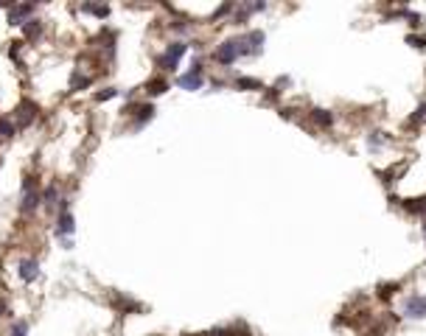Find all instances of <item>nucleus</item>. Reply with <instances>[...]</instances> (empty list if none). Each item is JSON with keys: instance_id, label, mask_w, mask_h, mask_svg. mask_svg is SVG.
<instances>
[{"instance_id": "1", "label": "nucleus", "mask_w": 426, "mask_h": 336, "mask_svg": "<svg viewBox=\"0 0 426 336\" xmlns=\"http://www.w3.org/2000/svg\"><path fill=\"white\" fill-rule=\"evenodd\" d=\"M216 62L219 65H233L238 56H241V39H227V42H221L219 48H216Z\"/></svg>"}, {"instance_id": "2", "label": "nucleus", "mask_w": 426, "mask_h": 336, "mask_svg": "<svg viewBox=\"0 0 426 336\" xmlns=\"http://www.w3.org/2000/svg\"><path fill=\"white\" fill-rule=\"evenodd\" d=\"M39 202H43L39 191L34 188V182H31V179H26V185H23V202H20V210H23V213H34Z\"/></svg>"}, {"instance_id": "3", "label": "nucleus", "mask_w": 426, "mask_h": 336, "mask_svg": "<svg viewBox=\"0 0 426 336\" xmlns=\"http://www.w3.org/2000/svg\"><path fill=\"white\" fill-rule=\"evenodd\" d=\"M185 51H188V45H185V42H171L169 51H166L163 56H160V68L174 70V68H177V62L182 59V53H185Z\"/></svg>"}, {"instance_id": "4", "label": "nucleus", "mask_w": 426, "mask_h": 336, "mask_svg": "<svg viewBox=\"0 0 426 336\" xmlns=\"http://www.w3.org/2000/svg\"><path fill=\"white\" fill-rule=\"evenodd\" d=\"M404 317H410V320H423L426 317V297L423 294H412V297H407Z\"/></svg>"}, {"instance_id": "5", "label": "nucleus", "mask_w": 426, "mask_h": 336, "mask_svg": "<svg viewBox=\"0 0 426 336\" xmlns=\"http://www.w3.org/2000/svg\"><path fill=\"white\" fill-rule=\"evenodd\" d=\"M177 84H179L182 90H199V87H202V65H199V62H194L188 73L177 79Z\"/></svg>"}, {"instance_id": "6", "label": "nucleus", "mask_w": 426, "mask_h": 336, "mask_svg": "<svg viewBox=\"0 0 426 336\" xmlns=\"http://www.w3.org/2000/svg\"><path fill=\"white\" fill-rule=\"evenodd\" d=\"M261 51H263V31H250L247 37L241 39V56H247V53L258 56Z\"/></svg>"}, {"instance_id": "7", "label": "nucleus", "mask_w": 426, "mask_h": 336, "mask_svg": "<svg viewBox=\"0 0 426 336\" xmlns=\"http://www.w3.org/2000/svg\"><path fill=\"white\" fill-rule=\"evenodd\" d=\"M31 11H34V6H31V3L14 6V9L9 11V23H11V26H26V23L31 20Z\"/></svg>"}, {"instance_id": "8", "label": "nucleus", "mask_w": 426, "mask_h": 336, "mask_svg": "<svg viewBox=\"0 0 426 336\" xmlns=\"http://www.w3.org/2000/svg\"><path fill=\"white\" fill-rule=\"evenodd\" d=\"M34 115H37V107H34L31 101H23V104L17 107V126H28L34 121Z\"/></svg>"}, {"instance_id": "9", "label": "nucleus", "mask_w": 426, "mask_h": 336, "mask_svg": "<svg viewBox=\"0 0 426 336\" xmlns=\"http://www.w3.org/2000/svg\"><path fill=\"white\" fill-rule=\"evenodd\" d=\"M76 230V224H73V216H70V210L68 205L62 207V216H59V224H56V236H70V233Z\"/></svg>"}, {"instance_id": "10", "label": "nucleus", "mask_w": 426, "mask_h": 336, "mask_svg": "<svg viewBox=\"0 0 426 336\" xmlns=\"http://www.w3.org/2000/svg\"><path fill=\"white\" fill-rule=\"evenodd\" d=\"M20 278L26 280V283H31V280H37V275H39V263L37 261H20Z\"/></svg>"}, {"instance_id": "11", "label": "nucleus", "mask_w": 426, "mask_h": 336, "mask_svg": "<svg viewBox=\"0 0 426 336\" xmlns=\"http://www.w3.org/2000/svg\"><path fill=\"white\" fill-rule=\"evenodd\" d=\"M404 210H410V213H415V216H426V196H421V199H407Z\"/></svg>"}, {"instance_id": "12", "label": "nucleus", "mask_w": 426, "mask_h": 336, "mask_svg": "<svg viewBox=\"0 0 426 336\" xmlns=\"http://www.w3.org/2000/svg\"><path fill=\"white\" fill-rule=\"evenodd\" d=\"M129 112H135V115H137V126H143L146 121H152L154 107L152 104H143V107H135V110H129Z\"/></svg>"}, {"instance_id": "13", "label": "nucleus", "mask_w": 426, "mask_h": 336, "mask_svg": "<svg viewBox=\"0 0 426 336\" xmlns=\"http://www.w3.org/2000/svg\"><path fill=\"white\" fill-rule=\"evenodd\" d=\"M149 95H163L166 90H169V81L166 79H154V81H149Z\"/></svg>"}, {"instance_id": "14", "label": "nucleus", "mask_w": 426, "mask_h": 336, "mask_svg": "<svg viewBox=\"0 0 426 336\" xmlns=\"http://www.w3.org/2000/svg\"><path fill=\"white\" fill-rule=\"evenodd\" d=\"M311 118H314V123H320V126H331L334 123V115L328 110H314V115Z\"/></svg>"}, {"instance_id": "15", "label": "nucleus", "mask_w": 426, "mask_h": 336, "mask_svg": "<svg viewBox=\"0 0 426 336\" xmlns=\"http://www.w3.org/2000/svg\"><path fill=\"white\" fill-rule=\"evenodd\" d=\"M82 11H90V14L101 17V20H104V17L110 14V9H107V6H93V3H85V6H82Z\"/></svg>"}, {"instance_id": "16", "label": "nucleus", "mask_w": 426, "mask_h": 336, "mask_svg": "<svg viewBox=\"0 0 426 336\" xmlns=\"http://www.w3.org/2000/svg\"><path fill=\"white\" fill-rule=\"evenodd\" d=\"M384 143H387V137H384L381 132H370V135H368V146L373 149V152H376L379 146H384Z\"/></svg>"}, {"instance_id": "17", "label": "nucleus", "mask_w": 426, "mask_h": 336, "mask_svg": "<svg viewBox=\"0 0 426 336\" xmlns=\"http://www.w3.org/2000/svg\"><path fill=\"white\" fill-rule=\"evenodd\" d=\"M14 132H17V123L0 118V135H3V137H14Z\"/></svg>"}, {"instance_id": "18", "label": "nucleus", "mask_w": 426, "mask_h": 336, "mask_svg": "<svg viewBox=\"0 0 426 336\" xmlns=\"http://www.w3.org/2000/svg\"><path fill=\"white\" fill-rule=\"evenodd\" d=\"M26 34H28V37H39V34H43V26H39V20H28V23H26Z\"/></svg>"}, {"instance_id": "19", "label": "nucleus", "mask_w": 426, "mask_h": 336, "mask_svg": "<svg viewBox=\"0 0 426 336\" xmlns=\"http://www.w3.org/2000/svg\"><path fill=\"white\" fill-rule=\"evenodd\" d=\"M43 202L48 207H53V202H56V185H48L45 194H43Z\"/></svg>"}, {"instance_id": "20", "label": "nucleus", "mask_w": 426, "mask_h": 336, "mask_svg": "<svg viewBox=\"0 0 426 336\" xmlns=\"http://www.w3.org/2000/svg\"><path fill=\"white\" fill-rule=\"evenodd\" d=\"M236 84L241 90H261V81H258V79H247V76H244V79H238Z\"/></svg>"}, {"instance_id": "21", "label": "nucleus", "mask_w": 426, "mask_h": 336, "mask_svg": "<svg viewBox=\"0 0 426 336\" xmlns=\"http://www.w3.org/2000/svg\"><path fill=\"white\" fill-rule=\"evenodd\" d=\"M423 118H426V104H421V107L415 110V115L410 118V126H418V123L423 121Z\"/></svg>"}, {"instance_id": "22", "label": "nucleus", "mask_w": 426, "mask_h": 336, "mask_svg": "<svg viewBox=\"0 0 426 336\" xmlns=\"http://www.w3.org/2000/svg\"><path fill=\"white\" fill-rule=\"evenodd\" d=\"M407 42H410V45H415V48H426V37H418V34H410Z\"/></svg>"}, {"instance_id": "23", "label": "nucleus", "mask_w": 426, "mask_h": 336, "mask_svg": "<svg viewBox=\"0 0 426 336\" xmlns=\"http://www.w3.org/2000/svg\"><path fill=\"white\" fill-rule=\"evenodd\" d=\"M395 289H398L395 283H390V286H384V283H381V286H379V297H390V294H393Z\"/></svg>"}, {"instance_id": "24", "label": "nucleus", "mask_w": 426, "mask_h": 336, "mask_svg": "<svg viewBox=\"0 0 426 336\" xmlns=\"http://www.w3.org/2000/svg\"><path fill=\"white\" fill-rule=\"evenodd\" d=\"M115 95H118V90H104V93L95 95V101H110V98H115Z\"/></svg>"}, {"instance_id": "25", "label": "nucleus", "mask_w": 426, "mask_h": 336, "mask_svg": "<svg viewBox=\"0 0 426 336\" xmlns=\"http://www.w3.org/2000/svg\"><path fill=\"white\" fill-rule=\"evenodd\" d=\"M11 336H26V322H17L14 331H11Z\"/></svg>"}, {"instance_id": "26", "label": "nucleus", "mask_w": 426, "mask_h": 336, "mask_svg": "<svg viewBox=\"0 0 426 336\" xmlns=\"http://www.w3.org/2000/svg\"><path fill=\"white\" fill-rule=\"evenodd\" d=\"M3 311H6V303H3V300H0V314H3Z\"/></svg>"}, {"instance_id": "27", "label": "nucleus", "mask_w": 426, "mask_h": 336, "mask_svg": "<svg viewBox=\"0 0 426 336\" xmlns=\"http://www.w3.org/2000/svg\"><path fill=\"white\" fill-rule=\"evenodd\" d=\"M423 233H426V227H423Z\"/></svg>"}]
</instances>
